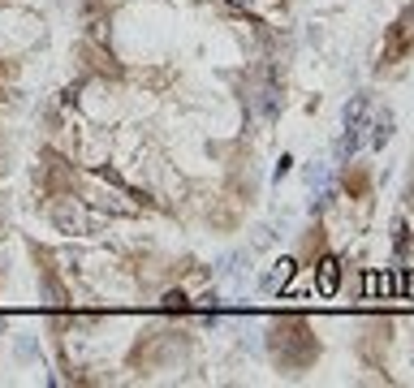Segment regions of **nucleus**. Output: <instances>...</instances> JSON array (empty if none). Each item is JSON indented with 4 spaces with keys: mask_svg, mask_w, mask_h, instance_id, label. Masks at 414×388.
I'll return each instance as SVG.
<instances>
[{
    "mask_svg": "<svg viewBox=\"0 0 414 388\" xmlns=\"http://www.w3.org/2000/svg\"><path fill=\"white\" fill-rule=\"evenodd\" d=\"M367 108H371V95H354V99L345 104V113H341L345 134H358V130H362V117H367Z\"/></svg>",
    "mask_w": 414,
    "mask_h": 388,
    "instance_id": "obj_3",
    "label": "nucleus"
},
{
    "mask_svg": "<svg viewBox=\"0 0 414 388\" xmlns=\"http://www.w3.org/2000/svg\"><path fill=\"white\" fill-rule=\"evenodd\" d=\"M414 48V0L405 5V13L388 26V35H384V48H380V65H397L405 52Z\"/></svg>",
    "mask_w": 414,
    "mask_h": 388,
    "instance_id": "obj_2",
    "label": "nucleus"
},
{
    "mask_svg": "<svg viewBox=\"0 0 414 388\" xmlns=\"http://www.w3.org/2000/svg\"><path fill=\"white\" fill-rule=\"evenodd\" d=\"M289 169H293V155H281V164H276V169H272V182L289 177Z\"/></svg>",
    "mask_w": 414,
    "mask_h": 388,
    "instance_id": "obj_9",
    "label": "nucleus"
},
{
    "mask_svg": "<svg viewBox=\"0 0 414 388\" xmlns=\"http://www.w3.org/2000/svg\"><path fill=\"white\" fill-rule=\"evenodd\" d=\"M0 164H5V151H0Z\"/></svg>",
    "mask_w": 414,
    "mask_h": 388,
    "instance_id": "obj_11",
    "label": "nucleus"
},
{
    "mask_svg": "<svg viewBox=\"0 0 414 388\" xmlns=\"http://www.w3.org/2000/svg\"><path fill=\"white\" fill-rule=\"evenodd\" d=\"M289 276H293V259H281V263L264 276V289H281V285H289Z\"/></svg>",
    "mask_w": 414,
    "mask_h": 388,
    "instance_id": "obj_6",
    "label": "nucleus"
},
{
    "mask_svg": "<svg viewBox=\"0 0 414 388\" xmlns=\"http://www.w3.org/2000/svg\"><path fill=\"white\" fill-rule=\"evenodd\" d=\"M337 281H341V259L337 255H324L320 259V294L332 298L337 294Z\"/></svg>",
    "mask_w": 414,
    "mask_h": 388,
    "instance_id": "obj_4",
    "label": "nucleus"
},
{
    "mask_svg": "<svg viewBox=\"0 0 414 388\" xmlns=\"http://www.w3.org/2000/svg\"><path fill=\"white\" fill-rule=\"evenodd\" d=\"M164 311H177V315H181V311H190V302H186V294H181V289H173V294H164Z\"/></svg>",
    "mask_w": 414,
    "mask_h": 388,
    "instance_id": "obj_8",
    "label": "nucleus"
},
{
    "mask_svg": "<svg viewBox=\"0 0 414 388\" xmlns=\"http://www.w3.org/2000/svg\"><path fill=\"white\" fill-rule=\"evenodd\" d=\"M52 216H57V225L65 229V233H82V211L74 207V199H65L57 211H52Z\"/></svg>",
    "mask_w": 414,
    "mask_h": 388,
    "instance_id": "obj_5",
    "label": "nucleus"
},
{
    "mask_svg": "<svg viewBox=\"0 0 414 388\" xmlns=\"http://www.w3.org/2000/svg\"><path fill=\"white\" fill-rule=\"evenodd\" d=\"M405 289H410V294H414V276H410V281H405Z\"/></svg>",
    "mask_w": 414,
    "mask_h": 388,
    "instance_id": "obj_10",
    "label": "nucleus"
},
{
    "mask_svg": "<svg viewBox=\"0 0 414 388\" xmlns=\"http://www.w3.org/2000/svg\"><path fill=\"white\" fill-rule=\"evenodd\" d=\"M393 138V113H384V117H376V126H371V147L380 151L384 143Z\"/></svg>",
    "mask_w": 414,
    "mask_h": 388,
    "instance_id": "obj_7",
    "label": "nucleus"
},
{
    "mask_svg": "<svg viewBox=\"0 0 414 388\" xmlns=\"http://www.w3.org/2000/svg\"><path fill=\"white\" fill-rule=\"evenodd\" d=\"M268 345H272V358L281 362V367H289V371H298V367H306L310 358H315V337H310V323L302 319V315H285V319H276L272 323V332H268Z\"/></svg>",
    "mask_w": 414,
    "mask_h": 388,
    "instance_id": "obj_1",
    "label": "nucleus"
}]
</instances>
